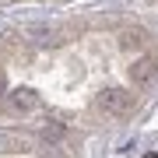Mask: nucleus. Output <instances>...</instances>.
Wrapping results in <instances>:
<instances>
[{
    "mask_svg": "<svg viewBox=\"0 0 158 158\" xmlns=\"http://www.w3.org/2000/svg\"><path fill=\"white\" fill-rule=\"evenodd\" d=\"M98 106L106 109V113L119 116V113H127V109H130V95H127V91H119V88H109L106 95L98 98Z\"/></svg>",
    "mask_w": 158,
    "mask_h": 158,
    "instance_id": "f257e3e1",
    "label": "nucleus"
},
{
    "mask_svg": "<svg viewBox=\"0 0 158 158\" xmlns=\"http://www.w3.org/2000/svg\"><path fill=\"white\" fill-rule=\"evenodd\" d=\"M155 74H158V60H155V56H141L134 67H130V77H134V85H148Z\"/></svg>",
    "mask_w": 158,
    "mask_h": 158,
    "instance_id": "f03ea898",
    "label": "nucleus"
},
{
    "mask_svg": "<svg viewBox=\"0 0 158 158\" xmlns=\"http://www.w3.org/2000/svg\"><path fill=\"white\" fill-rule=\"evenodd\" d=\"M7 98H11V109H14V113H32V109H35V95H32L28 88H11Z\"/></svg>",
    "mask_w": 158,
    "mask_h": 158,
    "instance_id": "7ed1b4c3",
    "label": "nucleus"
},
{
    "mask_svg": "<svg viewBox=\"0 0 158 158\" xmlns=\"http://www.w3.org/2000/svg\"><path fill=\"white\" fill-rule=\"evenodd\" d=\"M60 134H63V127H60V123H53V127H46V137H60Z\"/></svg>",
    "mask_w": 158,
    "mask_h": 158,
    "instance_id": "20e7f679",
    "label": "nucleus"
},
{
    "mask_svg": "<svg viewBox=\"0 0 158 158\" xmlns=\"http://www.w3.org/2000/svg\"><path fill=\"white\" fill-rule=\"evenodd\" d=\"M7 144H11V141H7V137H4V134H0V148H7Z\"/></svg>",
    "mask_w": 158,
    "mask_h": 158,
    "instance_id": "39448f33",
    "label": "nucleus"
}]
</instances>
